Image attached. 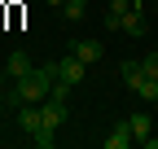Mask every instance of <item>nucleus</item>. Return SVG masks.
<instances>
[{"mask_svg": "<svg viewBox=\"0 0 158 149\" xmlns=\"http://www.w3.org/2000/svg\"><path fill=\"white\" fill-rule=\"evenodd\" d=\"M136 92H141V97H145V101H158V79H145L141 88H136Z\"/></svg>", "mask_w": 158, "mask_h": 149, "instance_id": "obj_13", "label": "nucleus"}, {"mask_svg": "<svg viewBox=\"0 0 158 149\" xmlns=\"http://www.w3.org/2000/svg\"><path fill=\"white\" fill-rule=\"evenodd\" d=\"M141 70H145V79H158V53H149V57L141 62Z\"/></svg>", "mask_w": 158, "mask_h": 149, "instance_id": "obj_14", "label": "nucleus"}, {"mask_svg": "<svg viewBox=\"0 0 158 149\" xmlns=\"http://www.w3.org/2000/svg\"><path fill=\"white\" fill-rule=\"evenodd\" d=\"M84 62H79L75 57V53H70V57H62V83H70V88H79V83H84Z\"/></svg>", "mask_w": 158, "mask_h": 149, "instance_id": "obj_5", "label": "nucleus"}, {"mask_svg": "<svg viewBox=\"0 0 158 149\" xmlns=\"http://www.w3.org/2000/svg\"><path fill=\"white\" fill-rule=\"evenodd\" d=\"M84 13H88V0H66V5H62L66 22H84Z\"/></svg>", "mask_w": 158, "mask_h": 149, "instance_id": "obj_11", "label": "nucleus"}, {"mask_svg": "<svg viewBox=\"0 0 158 149\" xmlns=\"http://www.w3.org/2000/svg\"><path fill=\"white\" fill-rule=\"evenodd\" d=\"M31 140H35L40 149H53V140H57V127H40V132H35Z\"/></svg>", "mask_w": 158, "mask_h": 149, "instance_id": "obj_12", "label": "nucleus"}, {"mask_svg": "<svg viewBox=\"0 0 158 149\" xmlns=\"http://www.w3.org/2000/svg\"><path fill=\"white\" fill-rule=\"evenodd\" d=\"M132 9V0H110V13H127Z\"/></svg>", "mask_w": 158, "mask_h": 149, "instance_id": "obj_15", "label": "nucleus"}, {"mask_svg": "<svg viewBox=\"0 0 158 149\" xmlns=\"http://www.w3.org/2000/svg\"><path fill=\"white\" fill-rule=\"evenodd\" d=\"M44 5H48V9H62V5H66V0H44Z\"/></svg>", "mask_w": 158, "mask_h": 149, "instance_id": "obj_17", "label": "nucleus"}, {"mask_svg": "<svg viewBox=\"0 0 158 149\" xmlns=\"http://www.w3.org/2000/svg\"><path fill=\"white\" fill-rule=\"evenodd\" d=\"M154 5H158V0H154Z\"/></svg>", "mask_w": 158, "mask_h": 149, "instance_id": "obj_19", "label": "nucleus"}, {"mask_svg": "<svg viewBox=\"0 0 158 149\" xmlns=\"http://www.w3.org/2000/svg\"><path fill=\"white\" fill-rule=\"evenodd\" d=\"M127 123H132V136H136V140H149V136H154V119H149V114H132Z\"/></svg>", "mask_w": 158, "mask_h": 149, "instance_id": "obj_10", "label": "nucleus"}, {"mask_svg": "<svg viewBox=\"0 0 158 149\" xmlns=\"http://www.w3.org/2000/svg\"><path fill=\"white\" fill-rule=\"evenodd\" d=\"M40 114H44V127H62L66 123V101L62 97H44L40 101Z\"/></svg>", "mask_w": 158, "mask_h": 149, "instance_id": "obj_3", "label": "nucleus"}, {"mask_svg": "<svg viewBox=\"0 0 158 149\" xmlns=\"http://www.w3.org/2000/svg\"><path fill=\"white\" fill-rule=\"evenodd\" d=\"M118 31H123V35H136V40H141V35H149V26H145V5H141V0H132V9L123 13Z\"/></svg>", "mask_w": 158, "mask_h": 149, "instance_id": "obj_2", "label": "nucleus"}, {"mask_svg": "<svg viewBox=\"0 0 158 149\" xmlns=\"http://www.w3.org/2000/svg\"><path fill=\"white\" fill-rule=\"evenodd\" d=\"M75 57L79 62H84V66H97V62H101V44H97V40H75Z\"/></svg>", "mask_w": 158, "mask_h": 149, "instance_id": "obj_7", "label": "nucleus"}, {"mask_svg": "<svg viewBox=\"0 0 158 149\" xmlns=\"http://www.w3.org/2000/svg\"><path fill=\"white\" fill-rule=\"evenodd\" d=\"M62 79V62H44V66H35L31 74H22V79H13V88L5 92V105H40L53 92V83Z\"/></svg>", "mask_w": 158, "mask_h": 149, "instance_id": "obj_1", "label": "nucleus"}, {"mask_svg": "<svg viewBox=\"0 0 158 149\" xmlns=\"http://www.w3.org/2000/svg\"><path fill=\"white\" fill-rule=\"evenodd\" d=\"M118 74H123V83H127L132 92L145 83V70H141V62H123V66H118Z\"/></svg>", "mask_w": 158, "mask_h": 149, "instance_id": "obj_9", "label": "nucleus"}, {"mask_svg": "<svg viewBox=\"0 0 158 149\" xmlns=\"http://www.w3.org/2000/svg\"><path fill=\"white\" fill-rule=\"evenodd\" d=\"M18 127H22L27 136H35L40 127H44V114H40V105H31V101H27V105H18Z\"/></svg>", "mask_w": 158, "mask_h": 149, "instance_id": "obj_4", "label": "nucleus"}, {"mask_svg": "<svg viewBox=\"0 0 158 149\" xmlns=\"http://www.w3.org/2000/svg\"><path fill=\"white\" fill-rule=\"evenodd\" d=\"M31 70H35V66L27 62V53H22V48H13V53H9V62H5V74H9V79H22V74H31Z\"/></svg>", "mask_w": 158, "mask_h": 149, "instance_id": "obj_8", "label": "nucleus"}, {"mask_svg": "<svg viewBox=\"0 0 158 149\" xmlns=\"http://www.w3.org/2000/svg\"><path fill=\"white\" fill-rule=\"evenodd\" d=\"M145 145H149V149H158V127H154V136H149V140H145Z\"/></svg>", "mask_w": 158, "mask_h": 149, "instance_id": "obj_16", "label": "nucleus"}, {"mask_svg": "<svg viewBox=\"0 0 158 149\" xmlns=\"http://www.w3.org/2000/svg\"><path fill=\"white\" fill-rule=\"evenodd\" d=\"M0 119H5V101H0Z\"/></svg>", "mask_w": 158, "mask_h": 149, "instance_id": "obj_18", "label": "nucleus"}, {"mask_svg": "<svg viewBox=\"0 0 158 149\" xmlns=\"http://www.w3.org/2000/svg\"><path fill=\"white\" fill-rule=\"evenodd\" d=\"M132 140H136V136H132V123L123 119V123H114V127H110V136H106V149H127Z\"/></svg>", "mask_w": 158, "mask_h": 149, "instance_id": "obj_6", "label": "nucleus"}]
</instances>
